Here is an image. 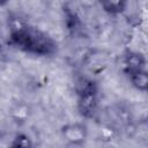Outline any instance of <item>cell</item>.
<instances>
[{"mask_svg":"<svg viewBox=\"0 0 148 148\" xmlns=\"http://www.w3.org/2000/svg\"><path fill=\"white\" fill-rule=\"evenodd\" d=\"M62 138L72 145H81L87 138V128L82 124H68L61 130Z\"/></svg>","mask_w":148,"mask_h":148,"instance_id":"3","label":"cell"},{"mask_svg":"<svg viewBox=\"0 0 148 148\" xmlns=\"http://www.w3.org/2000/svg\"><path fill=\"white\" fill-rule=\"evenodd\" d=\"M124 69L127 75L145 71L146 69V59L141 53L138 52H127L124 57Z\"/></svg>","mask_w":148,"mask_h":148,"instance_id":"4","label":"cell"},{"mask_svg":"<svg viewBox=\"0 0 148 148\" xmlns=\"http://www.w3.org/2000/svg\"><path fill=\"white\" fill-rule=\"evenodd\" d=\"M13 147H31L32 142L29 139V136H27L25 134H17L12 142Z\"/></svg>","mask_w":148,"mask_h":148,"instance_id":"7","label":"cell"},{"mask_svg":"<svg viewBox=\"0 0 148 148\" xmlns=\"http://www.w3.org/2000/svg\"><path fill=\"white\" fill-rule=\"evenodd\" d=\"M132 84L134 88H136L140 91H146L148 88V74H147V69L145 71H140L133 74L128 75Z\"/></svg>","mask_w":148,"mask_h":148,"instance_id":"6","label":"cell"},{"mask_svg":"<svg viewBox=\"0 0 148 148\" xmlns=\"http://www.w3.org/2000/svg\"><path fill=\"white\" fill-rule=\"evenodd\" d=\"M10 42L20 50L36 56H50L57 50L56 42L46 32L20 22L10 28Z\"/></svg>","mask_w":148,"mask_h":148,"instance_id":"1","label":"cell"},{"mask_svg":"<svg viewBox=\"0 0 148 148\" xmlns=\"http://www.w3.org/2000/svg\"><path fill=\"white\" fill-rule=\"evenodd\" d=\"M9 0H0V6H5Z\"/></svg>","mask_w":148,"mask_h":148,"instance_id":"8","label":"cell"},{"mask_svg":"<svg viewBox=\"0 0 148 148\" xmlns=\"http://www.w3.org/2000/svg\"><path fill=\"white\" fill-rule=\"evenodd\" d=\"M99 3L105 13L117 15L125 10L127 0H99Z\"/></svg>","mask_w":148,"mask_h":148,"instance_id":"5","label":"cell"},{"mask_svg":"<svg viewBox=\"0 0 148 148\" xmlns=\"http://www.w3.org/2000/svg\"><path fill=\"white\" fill-rule=\"evenodd\" d=\"M97 108V88L91 80H81L77 87V110L84 117H91Z\"/></svg>","mask_w":148,"mask_h":148,"instance_id":"2","label":"cell"}]
</instances>
